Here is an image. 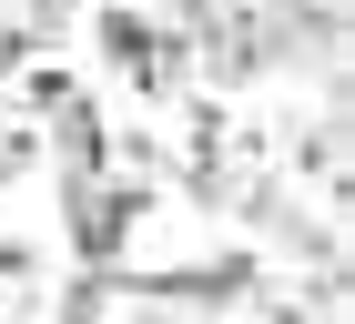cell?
<instances>
[{
  "label": "cell",
  "instance_id": "obj_1",
  "mask_svg": "<svg viewBox=\"0 0 355 324\" xmlns=\"http://www.w3.org/2000/svg\"><path fill=\"white\" fill-rule=\"evenodd\" d=\"M71 91H82V81H71V71H31V81H21V102H31V111H61V102H71Z\"/></svg>",
  "mask_w": 355,
  "mask_h": 324
}]
</instances>
